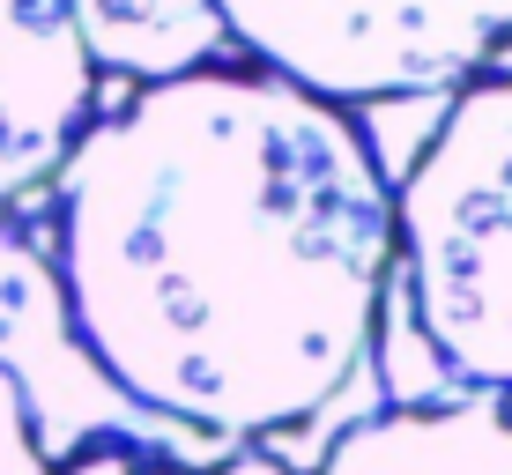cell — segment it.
<instances>
[{
	"label": "cell",
	"instance_id": "cell-5",
	"mask_svg": "<svg viewBox=\"0 0 512 475\" xmlns=\"http://www.w3.org/2000/svg\"><path fill=\"white\" fill-rule=\"evenodd\" d=\"M97 119V67L67 0H0V208L52 186Z\"/></svg>",
	"mask_w": 512,
	"mask_h": 475
},
{
	"label": "cell",
	"instance_id": "cell-8",
	"mask_svg": "<svg viewBox=\"0 0 512 475\" xmlns=\"http://www.w3.org/2000/svg\"><path fill=\"white\" fill-rule=\"evenodd\" d=\"M52 475H290L282 461L268 453H223V461H186V453L171 446H141V438H97V446L67 453Z\"/></svg>",
	"mask_w": 512,
	"mask_h": 475
},
{
	"label": "cell",
	"instance_id": "cell-3",
	"mask_svg": "<svg viewBox=\"0 0 512 475\" xmlns=\"http://www.w3.org/2000/svg\"><path fill=\"white\" fill-rule=\"evenodd\" d=\"M223 38L260 75L297 82L320 104H386L446 82L512 45V0H208Z\"/></svg>",
	"mask_w": 512,
	"mask_h": 475
},
{
	"label": "cell",
	"instance_id": "cell-7",
	"mask_svg": "<svg viewBox=\"0 0 512 475\" xmlns=\"http://www.w3.org/2000/svg\"><path fill=\"white\" fill-rule=\"evenodd\" d=\"M67 15L97 75L127 82H171L193 67H216V52L231 45L208 0H67Z\"/></svg>",
	"mask_w": 512,
	"mask_h": 475
},
{
	"label": "cell",
	"instance_id": "cell-4",
	"mask_svg": "<svg viewBox=\"0 0 512 475\" xmlns=\"http://www.w3.org/2000/svg\"><path fill=\"white\" fill-rule=\"evenodd\" d=\"M97 438H141L186 461L201 446V438L149 424L97 379V364L82 357L75 327H67L45 253L0 216V475H52L67 453L97 446Z\"/></svg>",
	"mask_w": 512,
	"mask_h": 475
},
{
	"label": "cell",
	"instance_id": "cell-1",
	"mask_svg": "<svg viewBox=\"0 0 512 475\" xmlns=\"http://www.w3.org/2000/svg\"><path fill=\"white\" fill-rule=\"evenodd\" d=\"M52 283L82 357L179 438L342 401L394 275V186L342 104L193 67L82 127L52 171Z\"/></svg>",
	"mask_w": 512,
	"mask_h": 475
},
{
	"label": "cell",
	"instance_id": "cell-2",
	"mask_svg": "<svg viewBox=\"0 0 512 475\" xmlns=\"http://www.w3.org/2000/svg\"><path fill=\"white\" fill-rule=\"evenodd\" d=\"M394 260L438 372L512 401V75H475L401 171Z\"/></svg>",
	"mask_w": 512,
	"mask_h": 475
},
{
	"label": "cell",
	"instance_id": "cell-6",
	"mask_svg": "<svg viewBox=\"0 0 512 475\" xmlns=\"http://www.w3.org/2000/svg\"><path fill=\"white\" fill-rule=\"evenodd\" d=\"M320 475H512V401H416L334 438Z\"/></svg>",
	"mask_w": 512,
	"mask_h": 475
}]
</instances>
